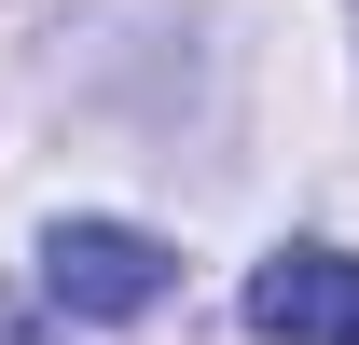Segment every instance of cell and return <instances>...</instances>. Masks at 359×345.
<instances>
[{
	"label": "cell",
	"mask_w": 359,
	"mask_h": 345,
	"mask_svg": "<svg viewBox=\"0 0 359 345\" xmlns=\"http://www.w3.org/2000/svg\"><path fill=\"white\" fill-rule=\"evenodd\" d=\"M42 290L69 304V318H152V304L180 290V262L138 235V221H55L42 235Z\"/></svg>",
	"instance_id": "cell-1"
},
{
	"label": "cell",
	"mask_w": 359,
	"mask_h": 345,
	"mask_svg": "<svg viewBox=\"0 0 359 345\" xmlns=\"http://www.w3.org/2000/svg\"><path fill=\"white\" fill-rule=\"evenodd\" d=\"M249 332L263 345H359V249H276L249 276Z\"/></svg>",
	"instance_id": "cell-2"
}]
</instances>
